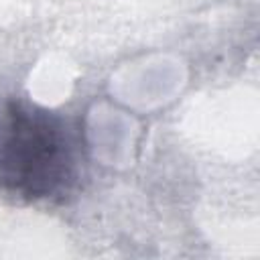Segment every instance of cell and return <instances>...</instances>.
I'll list each match as a JSON object with an SVG mask.
<instances>
[{
    "label": "cell",
    "mask_w": 260,
    "mask_h": 260,
    "mask_svg": "<svg viewBox=\"0 0 260 260\" xmlns=\"http://www.w3.org/2000/svg\"><path fill=\"white\" fill-rule=\"evenodd\" d=\"M87 167L79 118L28 98L0 95V193L22 203H61Z\"/></svg>",
    "instance_id": "cell-1"
}]
</instances>
